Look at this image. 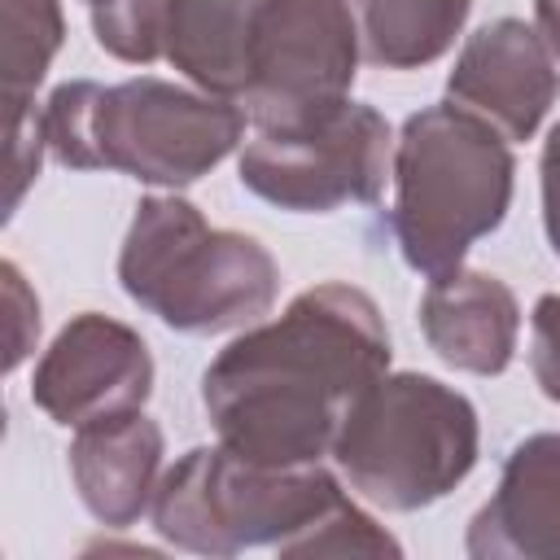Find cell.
<instances>
[{
    "mask_svg": "<svg viewBox=\"0 0 560 560\" xmlns=\"http://www.w3.org/2000/svg\"><path fill=\"white\" fill-rule=\"evenodd\" d=\"M92 13L96 44L131 66H149L162 57V18L166 0H83Z\"/></svg>",
    "mask_w": 560,
    "mask_h": 560,
    "instance_id": "obj_18",
    "label": "cell"
},
{
    "mask_svg": "<svg viewBox=\"0 0 560 560\" xmlns=\"http://www.w3.org/2000/svg\"><path fill=\"white\" fill-rule=\"evenodd\" d=\"M542 228L560 258V122L551 127V136L542 144Z\"/></svg>",
    "mask_w": 560,
    "mask_h": 560,
    "instance_id": "obj_22",
    "label": "cell"
},
{
    "mask_svg": "<svg viewBox=\"0 0 560 560\" xmlns=\"http://www.w3.org/2000/svg\"><path fill=\"white\" fill-rule=\"evenodd\" d=\"M70 477L83 508L109 525H136L162 481V429L140 407L88 420L70 442Z\"/></svg>",
    "mask_w": 560,
    "mask_h": 560,
    "instance_id": "obj_12",
    "label": "cell"
},
{
    "mask_svg": "<svg viewBox=\"0 0 560 560\" xmlns=\"http://www.w3.org/2000/svg\"><path fill=\"white\" fill-rule=\"evenodd\" d=\"M118 280L175 332H232L271 311L280 267L254 236L210 228L192 201L162 192L136 206Z\"/></svg>",
    "mask_w": 560,
    "mask_h": 560,
    "instance_id": "obj_4",
    "label": "cell"
},
{
    "mask_svg": "<svg viewBox=\"0 0 560 560\" xmlns=\"http://www.w3.org/2000/svg\"><path fill=\"white\" fill-rule=\"evenodd\" d=\"M267 0H166L162 57L201 92L241 105L254 22Z\"/></svg>",
    "mask_w": 560,
    "mask_h": 560,
    "instance_id": "obj_14",
    "label": "cell"
},
{
    "mask_svg": "<svg viewBox=\"0 0 560 560\" xmlns=\"http://www.w3.org/2000/svg\"><path fill=\"white\" fill-rule=\"evenodd\" d=\"M0 276H4V332H9L4 368L13 372L31 354V346L39 341V302H35V293L26 289V280L13 262H4Z\"/></svg>",
    "mask_w": 560,
    "mask_h": 560,
    "instance_id": "obj_20",
    "label": "cell"
},
{
    "mask_svg": "<svg viewBox=\"0 0 560 560\" xmlns=\"http://www.w3.org/2000/svg\"><path fill=\"white\" fill-rule=\"evenodd\" d=\"M385 368L389 332L376 302L328 280L228 341L201 376V407L241 459L306 468L332 455L350 402Z\"/></svg>",
    "mask_w": 560,
    "mask_h": 560,
    "instance_id": "obj_1",
    "label": "cell"
},
{
    "mask_svg": "<svg viewBox=\"0 0 560 560\" xmlns=\"http://www.w3.org/2000/svg\"><path fill=\"white\" fill-rule=\"evenodd\" d=\"M420 328L442 363L472 376H499L516 354L521 306L499 276L455 267L429 280L420 298Z\"/></svg>",
    "mask_w": 560,
    "mask_h": 560,
    "instance_id": "obj_13",
    "label": "cell"
},
{
    "mask_svg": "<svg viewBox=\"0 0 560 560\" xmlns=\"http://www.w3.org/2000/svg\"><path fill=\"white\" fill-rule=\"evenodd\" d=\"M341 4L350 9L363 61L381 70H416L438 61L455 44L472 9V0H341Z\"/></svg>",
    "mask_w": 560,
    "mask_h": 560,
    "instance_id": "obj_15",
    "label": "cell"
},
{
    "mask_svg": "<svg viewBox=\"0 0 560 560\" xmlns=\"http://www.w3.org/2000/svg\"><path fill=\"white\" fill-rule=\"evenodd\" d=\"M44 153H48V140H44L39 109L9 114L4 118V214H13L22 192L35 184Z\"/></svg>",
    "mask_w": 560,
    "mask_h": 560,
    "instance_id": "obj_19",
    "label": "cell"
},
{
    "mask_svg": "<svg viewBox=\"0 0 560 560\" xmlns=\"http://www.w3.org/2000/svg\"><path fill=\"white\" fill-rule=\"evenodd\" d=\"M332 464L341 481L376 508H429L472 472L477 411L433 376L385 372L350 402Z\"/></svg>",
    "mask_w": 560,
    "mask_h": 560,
    "instance_id": "obj_5",
    "label": "cell"
},
{
    "mask_svg": "<svg viewBox=\"0 0 560 560\" xmlns=\"http://www.w3.org/2000/svg\"><path fill=\"white\" fill-rule=\"evenodd\" d=\"M529 368L551 402H560V293L538 298L529 315Z\"/></svg>",
    "mask_w": 560,
    "mask_h": 560,
    "instance_id": "obj_21",
    "label": "cell"
},
{
    "mask_svg": "<svg viewBox=\"0 0 560 560\" xmlns=\"http://www.w3.org/2000/svg\"><path fill=\"white\" fill-rule=\"evenodd\" d=\"M534 26L542 31L547 48H551L556 61H560V0H534Z\"/></svg>",
    "mask_w": 560,
    "mask_h": 560,
    "instance_id": "obj_23",
    "label": "cell"
},
{
    "mask_svg": "<svg viewBox=\"0 0 560 560\" xmlns=\"http://www.w3.org/2000/svg\"><path fill=\"white\" fill-rule=\"evenodd\" d=\"M477 560H560V433L525 438L468 525Z\"/></svg>",
    "mask_w": 560,
    "mask_h": 560,
    "instance_id": "obj_11",
    "label": "cell"
},
{
    "mask_svg": "<svg viewBox=\"0 0 560 560\" xmlns=\"http://www.w3.org/2000/svg\"><path fill=\"white\" fill-rule=\"evenodd\" d=\"M508 136L455 101L411 114L394 140V210L389 232L398 254L420 276L464 267L472 241L494 232L512 201Z\"/></svg>",
    "mask_w": 560,
    "mask_h": 560,
    "instance_id": "obj_3",
    "label": "cell"
},
{
    "mask_svg": "<svg viewBox=\"0 0 560 560\" xmlns=\"http://www.w3.org/2000/svg\"><path fill=\"white\" fill-rule=\"evenodd\" d=\"M394 166L389 122L346 101L319 122L293 131H258L241 149V184L293 214H328L346 201H376Z\"/></svg>",
    "mask_w": 560,
    "mask_h": 560,
    "instance_id": "obj_8",
    "label": "cell"
},
{
    "mask_svg": "<svg viewBox=\"0 0 560 560\" xmlns=\"http://www.w3.org/2000/svg\"><path fill=\"white\" fill-rule=\"evenodd\" d=\"M61 39H66V22L57 0H0L4 118L35 109V88L44 83Z\"/></svg>",
    "mask_w": 560,
    "mask_h": 560,
    "instance_id": "obj_16",
    "label": "cell"
},
{
    "mask_svg": "<svg viewBox=\"0 0 560 560\" xmlns=\"http://www.w3.org/2000/svg\"><path fill=\"white\" fill-rule=\"evenodd\" d=\"M363 61L341 0H267L245 66L241 109L258 131H293L350 101Z\"/></svg>",
    "mask_w": 560,
    "mask_h": 560,
    "instance_id": "obj_7",
    "label": "cell"
},
{
    "mask_svg": "<svg viewBox=\"0 0 560 560\" xmlns=\"http://www.w3.org/2000/svg\"><path fill=\"white\" fill-rule=\"evenodd\" d=\"M341 494V481L324 464L262 468L214 442L162 472L149 516L166 542L197 556H236L258 542L280 551Z\"/></svg>",
    "mask_w": 560,
    "mask_h": 560,
    "instance_id": "obj_6",
    "label": "cell"
},
{
    "mask_svg": "<svg viewBox=\"0 0 560 560\" xmlns=\"http://www.w3.org/2000/svg\"><path fill=\"white\" fill-rule=\"evenodd\" d=\"M446 92L459 109L486 118L508 140H529L556 105L560 61L538 26L499 18L464 39Z\"/></svg>",
    "mask_w": 560,
    "mask_h": 560,
    "instance_id": "obj_10",
    "label": "cell"
},
{
    "mask_svg": "<svg viewBox=\"0 0 560 560\" xmlns=\"http://www.w3.org/2000/svg\"><path fill=\"white\" fill-rule=\"evenodd\" d=\"M149 389L153 354L144 337L96 311L74 315L31 376V402L66 429L144 407Z\"/></svg>",
    "mask_w": 560,
    "mask_h": 560,
    "instance_id": "obj_9",
    "label": "cell"
},
{
    "mask_svg": "<svg viewBox=\"0 0 560 560\" xmlns=\"http://www.w3.org/2000/svg\"><path fill=\"white\" fill-rule=\"evenodd\" d=\"M280 556H398V542L354 499L341 494L324 516L293 534Z\"/></svg>",
    "mask_w": 560,
    "mask_h": 560,
    "instance_id": "obj_17",
    "label": "cell"
},
{
    "mask_svg": "<svg viewBox=\"0 0 560 560\" xmlns=\"http://www.w3.org/2000/svg\"><path fill=\"white\" fill-rule=\"evenodd\" d=\"M48 153L70 171H118L153 188H184L214 171L245 136V109L153 74L127 83L74 79L39 105Z\"/></svg>",
    "mask_w": 560,
    "mask_h": 560,
    "instance_id": "obj_2",
    "label": "cell"
}]
</instances>
